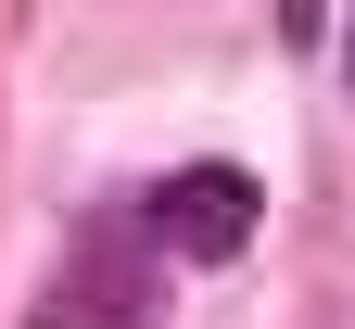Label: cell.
I'll return each mask as SVG.
<instances>
[{"label": "cell", "instance_id": "cell-1", "mask_svg": "<svg viewBox=\"0 0 355 329\" xmlns=\"http://www.w3.org/2000/svg\"><path fill=\"white\" fill-rule=\"evenodd\" d=\"M254 215H266V190H254L241 165H178L165 190L140 203V241L178 254V266H229V254L254 241Z\"/></svg>", "mask_w": 355, "mask_h": 329}, {"label": "cell", "instance_id": "cell-2", "mask_svg": "<svg viewBox=\"0 0 355 329\" xmlns=\"http://www.w3.org/2000/svg\"><path fill=\"white\" fill-rule=\"evenodd\" d=\"M153 266H165L153 241L127 254L114 228H89V241L64 254V278L38 292V317H26V329H153V304H165V278H153Z\"/></svg>", "mask_w": 355, "mask_h": 329}, {"label": "cell", "instance_id": "cell-3", "mask_svg": "<svg viewBox=\"0 0 355 329\" xmlns=\"http://www.w3.org/2000/svg\"><path fill=\"white\" fill-rule=\"evenodd\" d=\"M343 64H355V26H343Z\"/></svg>", "mask_w": 355, "mask_h": 329}]
</instances>
